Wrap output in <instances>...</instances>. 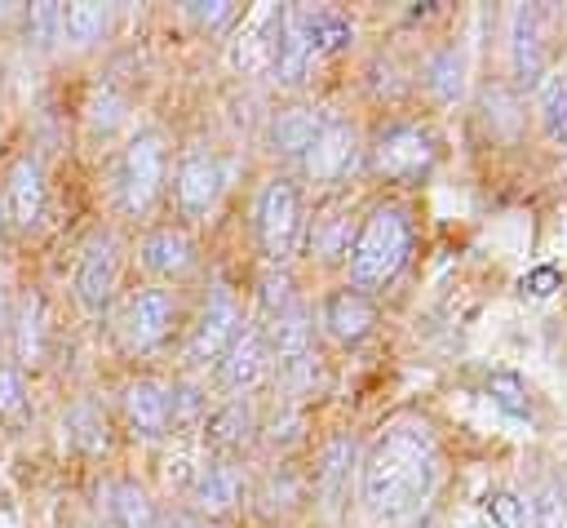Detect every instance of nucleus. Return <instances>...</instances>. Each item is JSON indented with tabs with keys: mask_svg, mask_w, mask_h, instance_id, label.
<instances>
[{
	"mask_svg": "<svg viewBox=\"0 0 567 528\" xmlns=\"http://www.w3.org/2000/svg\"><path fill=\"white\" fill-rule=\"evenodd\" d=\"M439 484V439L421 417H394L359 457V501L377 524L412 519Z\"/></svg>",
	"mask_w": 567,
	"mask_h": 528,
	"instance_id": "1",
	"label": "nucleus"
},
{
	"mask_svg": "<svg viewBox=\"0 0 567 528\" xmlns=\"http://www.w3.org/2000/svg\"><path fill=\"white\" fill-rule=\"evenodd\" d=\"M412 244H416V226H412V213L408 204L399 200H377L359 226H354V240H350V253H346V271H350V288L359 293H381L390 288L408 257H412Z\"/></svg>",
	"mask_w": 567,
	"mask_h": 528,
	"instance_id": "2",
	"label": "nucleus"
},
{
	"mask_svg": "<svg viewBox=\"0 0 567 528\" xmlns=\"http://www.w3.org/2000/svg\"><path fill=\"white\" fill-rule=\"evenodd\" d=\"M168 186V142L159 129H137L115 155V204L124 217H151Z\"/></svg>",
	"mask_w": 567,
	"mask_h": 528,
	"instance_id": "3",
	"label": "nucleus"
},
{
	"mask_svg": "<svg viewBox=\"0 0 567 528\" xmlns=\"http://www.w3.org/2000/svg\"><path fill=\"white\" fill-rule=\"evenodd\" d=\"M252 235L257 248L270 266H284L306 235V204H301V186L288 173H275L261 182L257 200H252Z\"/></svg>",
	"mask_w": 567,
	"mask_h": 528,
	"instance_id": "4",
	"label": "nucleus"
},
{
	"mask_svg": "<svg viewBox=\"0 0 567 528\" xmlns=\"http://www.w3.org/2000/svg\"><path fill=\"white\" fill-rule=\"evenodd\" d=\"M182 324V302L168 284H142L133 293H124L120 302V315H115V333H120V346L128 355H155L168 346V337L177 333Z\"/></svg>",
	"mask_w": 567,
	"mask_h": 528,
	"instance_id": "5",
	"label": "nucleus"
},
{
	"mask_svg": "<svg viewBox=\"0 0 567 528\" xmlns=\"http://www.w3.org/2000/svg\"><path fill=\"white\" fill-rule=\"evenodd\" d=\"M120 275H124V244L111 226H97L80 253H75V266H71V297L84 315H106L120 297Z\"/></svg>",
	"mask_w": 567,
	"mask_h": 528,
	"instance_id": "6",
	"label": "nucleus"
},
{
	"mask_svg": "<svg viewBox=\"0 0 567 528\" xmlns=\"http://www.w3.org/2000/svg\"><path fill=\"white\" fill-rule=\"evenodd\" d=\"M434 160H439V138L421 120H390L377 129L368 146V164L385 182H416L434 169Z\"/></svg>",
	"mask_w": 567,
	"mask_h": 528,
	"instance_id": "7",
	"label": "nucleus"
},
{
	"mask_svg": "<svg viewBox=\"0 0 567 528\" xmlns=\"http://www.w3.org/2000/svg\"><path fill=\"white\" fill-rule=\"evenodd\" d=\"M239 328H244V306H239L235 288H226V284L217 280V284L208 288V297H204V306H199L190 333H186V351H182L186 368H208V364H217L221 351L230 346V337H235Z\"/></svg>",
	"mask_w": 567,
	"mask_h": 528,
	"instance_id": "8",
	"label": "nucleus"
},
{
	"mask_svg": "<svg viewBox=\"0 0 567 528\" xmlns=\"http://www.w3.org/2000/svg\"><path fill=\"white\" fill-rule=\"evenodd\" d=\"M221 191H226L221 155L213 146H204V142L186 146L177 155V164H173V204H177V213L186 222H199V217H208L217 209Z\"/></svg>",
	"mask_w": 567,
	"mask_h": 528,
	"instance_id": "9",
	"label": "nucleus"
},
{
	"mask_svg": "<svg viewBox=\"0 0 567 528\" xmlns=\"http://www.w3.org/2000/svg\"><path fill=\"white\" fill-rule=\"evenodd\" d=\"M319 62L315 35H310V4H284L270 18V80L284 89H297L310 67Z\"/></svg>",
	"mask_w": 567,
	"mask_h": 528,
	"instance_id": "10",
	"label": "nucleus"
},
{
	"mask_svg": "<svg viewBox=\"0 0 567 528\" xmlns=\"http://www.w3.org/2000/svg\"><path fill=\"white\" fill-rule=\"evenodd\" d=\"M359 151H363V142H359L354 120L328 111L323 124H319V133H315L310 146L301 151L297 169L306 173V182H315V186H332V182L350 177V169L359 164Z\"/></svg>",
	"mask_w": 567,
	"mask_h": 528,
	"instance_id": "11",
	"label": "nucleus"
},
{
	"mask_svg": "<svg viewBox=\"0 0 567 528\" xmlns=\"http://www.w3.org/2000/svg\"><path fill=\"white\" fill-rule=\"evenodd\" d=\"M0 204H4V222L9 231L27 235L44 222V209H49V182H44V164L40 155L22 151L9 160L4 177H0Z\"/></svg>",
	"mask_w": 567,
	"mask_h": 528,
	"instance_id": "12",
	"label": "nucleus"
},
{
	"mask_svg": "<svg viewBox=\"0 0 567 528\" xmlns=\"http://www.w3.org/2000/svg\"><path fill=\"white\" fill-rule=\"evenodd\" d=\"M213 368H217V386L221 390H230V395L257 390L266 382V373H270V346H266L261 324L244 319V328L230 337V346L221 351V359Z\"/></svg>",
	"mask_w": 567,
	"mask_h": 528,
	"instance_id": "13",
	"label": "nucleus"
},
{
	"mask_svg": "<svg viewBox=\"0 0 567 528\" xmlns=\"http://www.w3.org/2000/svg\"><path fill=\"white\" fill-rule=\"evenodd\" d=\"M244 493H248V479H244L239 461H230V457H208V461L195 470L190 488H186V497H190L186 510H195V515H204V519L217 524L221 515L239 510Z\"/></svg>",
	"mask_w": 567,
	"mask_h": 528,
	"instance_id": "14",
	"label": "nucleus"
},
{
	"mask_svg": "<svg viewBox=\"0 0 567 528\" xmlns=\"http://www.w3.org/2000/svg\"><path fill=\"white\" fill-rule=\"evenodd\" d=\"M354 475H359V444L350 435H332L315 461V497L328 519H341V510L350 506Z\"/></svg>",
	"mask_w": 567,
	"mask_h": 528,
	"instance_id": "15",
	"label": "nucleus"
},
{
	"mask_svg": "<svg viewBox=\"0 0 567 528\" xmlns=\"http://www.w3.org/2000/svg\"><path fill=\"white\" fill-rule=\"evenodd\" d=\"M199 430H204V444H208L217 457H230V461H235V453H244V448L257 439V430H261L252 395H226L217 408L204 413Z\"/></svg>",
	"mask_w": 567,
	"mask_h": 528,
	"instance_id": "16",
	"label": "nucleus"
},
{
	"mask_svg": "<svg viewBox=\"0 0 567 528\" xmlns=\"http://www.w3.org/2000/svg\"><path fill=\"white\" fill-rule=\"evenodd\" d=\"M120 413L133 435L142 439H164L173 435V404H168V382L159 377H133L120 390Z\"/></svg>",
	"mask_w": 567,
	"mask_h": 528,
	"instance_id": "17",
	"label": "nucleus"
},
{
	"mask_svg": "<svg viewBox=\"0 0 567 528\" xmlns=\"http://www.w3.org/2000/svg\"><path fill=\"white\" fill-rule=\"evenodd\" d=\"M319 319H323V333H328L332 342L359 346V342H368L372 328H377V302H372L368 293H359V288L346 284V288H332V293L323 297Z\"/></svg>",
	"mask_w": 567,
	"mask_h": 528,
	"instance_id": "18",
	"label": "nucleus"
},
{
	"mask_svg": "<svg viewBox=\"0 0 567 528\" xmlns=\"http://www.w3.org/2000/svg\"><path fill=\"white\" fill-rule=\"evenodd\" d=\"M9 359L27 373V368H35V364H44V355H49V306H44V297L40 293H22L18 297V306L9 311Z\"/></svg>",
	"mask_w": 567,
	"mask_h": 528,
	"instance_id": "19",
	"label": "nucleus"
},
{
	"mask_svg": "<svg viewBox=\"0 0 567 528\" xmlns=\"http://www.w3.org/2000/svg\"><path fill=\"white\" fill-rule=\"evenodd\" d=\"M137 262L155 275V280H182L195 271L199 253H195V240L182 231V226H151L142 240H137Z\"/></svg>",
	"mask_w": 567,
	"mask_h": 528,
	"instance_id": "20",
	"label": "nucleus"
},
{
	"mask_svg": "<svg viewBox=\"0 0 567 528\" xmlns=\"http://www.w3.org/2000/svg\"><path fill=\"white\" fill-rule=\"evenodd\" d=\"M102 515L106 528H159V506L146 484L133 475H115L102 484Z\"/></svg>",
	"mask_w": 567,
	"mask_h": 528,
	"instance_id": "21",
	"label": "nucleus"
},
{
	"mask_svg": "<svg viewBox=\"0 0 567 528\" xmlns=\"http://www.w3.org/2000/svg\"><path fill=\"white\" fill-rule=\"evenodd\" d=\"M509 67L518 89H536L545 80V44H540V18L536 9L518 4L509 13Z\"/></svg>",
	"mask_w": 567,
	"mask_h": 528,
	"instance_id": "22",
	"label": "nucleus"
},
{
	"mask_svg": "<svg viewBox=\"0 0 567 528\" xmlns=\"http://www.w3.org/2000/svg\"><path fill=\"white\" fill-rule=\"evenodd\" d=\"M323 106H279L270 120H266V146L275 151V155H284V160H301V151L310 146V138L319 133V124H323Z\"/></svg>",
	"mask_w": 567,
	"mask_h": 528,
	"instance_id": "23",
	"label": "nucleus"
},
{
	"mask_svg": "<svg viewBox=\"0 0 567 528\" xmlns=\"http://www.w3.org/2000/svg\"><path fill=\"white\" fill-rule=\"evenodd\" d=\"M62 439H66V448L89 453V457L106 453V448H111V422H106L102 404L75 399V404L62 413Z\"/></svg>",
	"mask_w": 567,
	"mask_h": 528,
	"instance_id": "24",
	"label": "nucleus"
},
{
	"mask_svg": "<svg viewBox=\"0 0 567 528\" xmlns=\"http://www.w3.org/2000/svg\"><path fill=\"white\" fill-rule=\"evenodd\" d=\"M306 248H310V257H319V262H341L346 253H350V240H354V217L341 209V204H332V209H323L310 226H306Z\"/></svg>",
	"mask_w": 567,
	"mask_h": 528,
	"instance_id": "25",
	"label": "nucleus"
},
{
	"mask_svg": "<svg viewBox=\"0 0 567 528\" xmlns=\"http://www.w3.org/2000/svg\"><path fill=\"white\" fill-rule=\"evenodd\" d=\"M111 22H115V9L111 4H89V0L62 4V44L75 49V53L80 49H93V44L106 40Z\"/></svg>",
	"mask_w": 567,
	"mask_h": 528,
	"instance_id": "26",
	"label": "nucleus"
},
{
	"mask_svg": "<svg viewBox=\"0 0 567 528\" xmlns=\"http://www.w3.org/2000/svg\"><path fill=\"white\" fill-rule=\"evenodd\" d=\"M421 80H425V89H430L439 102H461V93H465V53H461L456 44H439V49L425 58Z\"/></svg>",
	"mask_w": 567,
	"mask_h": 528,
	"instance_id": "27",
	"label": "nucleus"
},
{
	"mask_svg": "<svg viewBox=\"0 0 567 528\" xmlns=\"http://www.w3.org/2000/svg\"><path fill=\"white\" fill-rule=\"evenodd\" d=\"M301 479H297V470H288V466H279V470H270L261 484H257V493H252V501H257V510L266 515V519H275V515H284V510H292L297 501H301Z\"/></svg>",
	"mask_w": 567,
	"mask_h": 528,
	"instance_id": "28",
	"label": "nucleus"
},
{
	"mask_svg": "<svg viewBox=\"0 0 567 528\" xmlns=\"http://www.w3.org/2000/svg\"><path fill=\"white\" fill-rule=\"evenodd\" d=\"M540 129L558 151H567V71L549 75L540 89Z\"/></svg>",
	"mask_w": 567,
	"mask_h": 528,
	"instance_id": "29",
	"label": "nucleus"
},
{
	"mask_svg": "<svg viewBox=\"0 0 567 528\" xmlns=\"http://www.w3.org/2000/svg\"><path fill=\"white\" fill-rule=\"evenodd\" d=\"M527 528H567V484L545 479L527 497Z\"/></svg>",
	"mask_w": 567,
	"mask_h": 528,
	"instance_id": "30",
	"label": "nucleus"
},
{
	"mask_svg": "<svg viewBox=\"0 0 567 528\" xmlns=\"http://www.w3.org/2000/svg\"><path fill=\"white\" fill-rule=\"evenodd\" d=\"M22 35H27V49H35V53L62 44V4L44 0V4L22 9Z\"/></svg>",
	"mask_w": 567,
	"mask_h": 528,
	"instance_id": "31",
	"label": "nucleus"
},
{
	"mask_svg": "<svg viewBox=\"0 0 567 528\" xmlns=\"http://www.w3.org/2000/svg\"><path fill=\"white\" fill-rule=\"evenodd\" d=\"M31 408V382L13 359H0V422H22Z\"/></svg>",
	"mask_w": 567,
	"mask_h": 528,
	"instance_id": "32",
	"label": "nucleus"
},
{
	"mask_svg": "<svg viewBox=\"0 0 567 528\" xmlns=\"http://www.w3.org/2000/svg\"><path fill=\"white\" fill-rule=\"evenodd\" d=\"M310 35H315V53L328 58V53H337V49L350 44L354 27H350V18L337 13V9H310Z\"/></svg>",
	"mask_w": 567,
	"mask_h": 528,
	"instance_id": "33",
	"label": "nucleus"
},
{
	"mask_svg": "<svg viewBox=\"0 0 567 528\" xmlns=\"http://www.w3.org/2000/svg\"><path fill=\"white\" fill-rule=\"evenodd\" d=\"M487 399H492L505 417H514V422H527V417H532V399H527V386H523L518 373H492V377H487Z\"/></svg>",
	"mask_w": 567,
	"mask_h": 528,
	"instance_id": "34",
	"label": "nucleus"
},
{
	"mask_svg": "<svg viewBox=\"0 0 567 528\" xmlns=\"http://www.w3.org/2000/svg\"><path fill=\"white\" fill-rule=\"evenodd\" d=\"M124 115H128V102H124L111 84H102V89L89 98V133H93V138H111V133L124 124Z\"/></svg>",
	"mask_w": 567,
	"mask_h": 528,
	"instance_id": "35",
	"label": "nucleus"
},
{
	"mask_svg": "<svg viewBox=\"0 0 567 528\" xmlns=\"http://www.w3.org/2000/svg\"><path fill=\"white\" fill-rule=\"evenodd\" d=\"M182 13H186L199 31H226V27L239 18V4H230V0H186Z\"/></svg>",
	"mask_w": 567,
	"mask_h": 528,
	"instance_id": "36",
	"label": "nucleus"
},
{
	"mask_svg": "<svg viewBox=\"0 0 567 528\" xmlns=\"http://www.w3.org/2000/svg\"><path fill=\"white\" fill-rule=\"evenodd\" d=\"M483 510H487V519H492L496 528H527V497H518V493H509V488L487 493Z\"/></svg>",
	"mask_w": 567,
	"mask_h": 528,
	"instance_id": "37",
	"label": "nucleus"
},
{
	"mask_svg": "<svg viewBox=\"0 0 567 528\" xmlns=\"http://www.w3.org/2000/svg\"><path fill=\"white\" fill-rule=\"evenodd\" d=\"M257 297H261V311H266V315H275V311H284V306H292V302H297V293H292L288 271H284V266H270V271L261 275Z\"/></svg>",
	"mask_w": 567,
	"mask_h": 528,
	"instance_id": "38",
	"label": "nucleus"
},
{
	"mask_svg": "<svg viewBox=\"0 0 567 528\" xmlns=\"http://www.w3.org/2000/svg\"><path fill=\"white\" fill-rule=\"evenodd\" d=\"M563 284V271L558 266H536L532 275H523V288L532 293V297H545V293H554Z\"/></svg>",
	"mask_w": 567,
	"mask_h": 528,
	"instance_id": "39",
	"label": "nucleus"
},
{
	"mask_svg": "<svg viewBox=\"0 0 567 528\" xmlns=\"http://www.w3.org/2000/svg\"><path fill=\"white\" fill-rule=\"evenodd\" d=\"M159 528H221V524H213V519H204V515H195V510H168V515H159Z\"/></svg>",
	"mask_w": 567,
	"mask_h": 528,
	"instance_id": "40",
	"label": "nucleus"
},
{
	"mask_svg": "<svg viewBox=\"0 0 567 528\" xmlns=\"http://www.w3.org/2000/svg\"><path fill=\"white\" fill-rule=\"evenodd\" d=\"M4 324H9V302H4V284H0V333H4Z\"/></svg>",
	"mask_w": 567,
	"mask_h": 528,
	"instance_id": "41",
	"label": "nucleus"
},
{
	"mask_svg": "<svg viewBox=\"0 0 567 528\" xmlns=\"http://www.w3.org/2000/svg\"><path fill=\"white\" fill-rule=\"evenodd\" d=\"M4 231H9V222H4V204H0V235H4Z\"/></svg>",
	"mask_w": 567,
	"mask_h": 528,
	"instance_id": "42",
	"label": "nucleus"
},
{
	"mask_svg": "<svg viewBox=\"0 0 567 528\" xmlns=\"http://www.w3.org/2000/svg\"><path fill=\"white\" fill-rule=\"evenodd\" d=\"M421 528H434V524H421Z\"/></svg>",
	"mask_w": 567,
	"mask_h": 528,
	"instance_id": "43",
	"label": "nucleus"
}]
</instances>
